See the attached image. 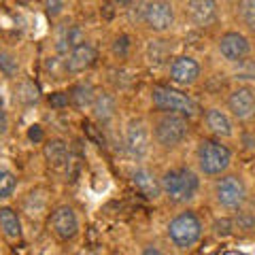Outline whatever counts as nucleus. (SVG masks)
<instances>
[{
	"label": "nucleus",
	"instance_id": "nucleus-1",
	"mask_svg": "<svg viewBox=\"0 0 255 255\" xmlns=\"http://www.w3.org/2000/svg\"><path fill=\"white\" fill-rule=\"evenodd\" d=\"M162 183V194L168 198L170 202H177V204H183V202H189L194 200L198 189H200V179L194 170L185 168H170L164 172V177L159 179Z\"/></svg>",
	"mask_w": 255,
	"mask_h": 255
},
{
	"label": "nucleus",
	"instance_id": "nucleus-2",
	"mask_svg": "<svg viewBox=\"0 0 255 255\" xmlns=\"http://www.w3.org/2000/svg\"><path fill=\"white\" fill-rule=\"evenodd\" d=\"M196 159H198V168L206 177H219L232 164V151L226 145H221V140L204 138L196 149Z\"/></svg>",
	"mask_w": 255,
	"mask_h": 255
},
{
	"label": "nucleus",
	"instance_id": "nucleus-3",
	"mask_svg": "<svg viewBox=\"0 0 255 255\" xmlns=\"http://www.w3.org/2000/svg\"><path fill=\"white\" fill-rule=\"evenodd\" d=\"M151 100H153V107L157 111H162V113H177L183 117H194L200 111L194 98H189L187 94H183L179 90H172L168 85H153Z\"/></svg>",
	"mask_w": 255,
	"mask_h": 255
},
{
	"label": "nucleus",
	"instance_id": "nucleus-4",
	"mask_svg": "<svg viewBox=\"0 0 255 255\" xmlns=\"http://www.w3.org/2000/svg\"><path fill=\"white\" fill-rule=\"evenodd\" d=\"M168 236L174 247L179 249H189L194 247L202 236V221L196 213L185 211L179 213L170 223H168Z\"/></svg>",
	"mask_w": 255,
	"mask_h": 255
},
{
	"label": "nucleus",
	"instance_id": "nucleus-5",
	"mask_svg": "<svg viewBox=\"0 0 255 255\" xmlns=\"http://www.w3.org/2000/svg\"><path fill=\"white\" fill-rule=\"evenodd\" d=\"M189 134V124L187 117L177 115V113H162V117L153 126V136L157 140V145H162L164 149L179 147Z\"/></svg>",
	"mask_w": 255,
	"mask_h": 255
},
{
	"label": "nucleus",
	"instance_id": "nucleus-6",
	"mask_svg": "<svg viewBox=\"0 0 255 255\" xmlns=\"http://www.w3.org/2000/svg\"><path fill=\"white\" fill-rule=\"evenodd\" d=\"M215 198H217V202L223 209L230 211L241 209L247 200V187L243 179L236 177V174H228V177L219 179L217 185H215Z\"/></svg>",
	"mask_w": 255,
	"mask_h": 255
},
{
	"label": "nucleus",
	"instance_id": "nucleus-7",
	"mask_svg": "<svg viewBox=\"0 0 255 255\" xmlns=\"http://www.w3.org/2000/svg\"><path fill=\"white\" fill-rule=\"evenodd\" d=\"M140 17L149 30L166 32L174 23V9L168 0H149V2L142 4Z\"/></svg>",
	"mask_w": 255,
	"mask_h": 255
},
{
	"label": "nucleus",
	"instance_id": "nucleus-8",
	"mask_svg": "<svg viewBox=\"0 0 255 255\" xmlns=\"http://www.w3.org/2000/svg\"><path fill=\"white\" fill-rule=\"evenodd\" d=\"M49 228L60 241H73L79 234V219L73 206L68 204L58 206L49 217Z\"/></svg>",
	"mask_w": 255,
	"mask_h": 255
},
{
	"label": "nucleus",
	"instance_id": "nucleus-9",
	"mask_svg": "<svg viewBox=\"0 0 255 255\" xmlns=\"http://www.w3.org/2000/svg\"><path fill=\"white\" fill-rule=\"evenodd\" d=\"M219 53L226 58L228 62H238L241 64L243 60H247V55L251 53V43L249 38L241 32H226L219 38Z\"/></svg>",
	"mask_w": 255,
	"mask_h": 255
},
{
	"label": "nucleus",
	"instance_id": "nucleus-10",
	"mask_svg": "<svg viewBox=\"0 0 255 255\" xmlns=\"http://www.w3.org/2000/svg\"><path fill=\"white\" fill-rule=\"evenodd\" d=\"M126 151L136 159L149 153V130L140 119H132L126 128Z\"/></svg>",
	"mask_w": 255,
	"mask_h": 255
},
{
	"label": "nucleus",
	"instance_id": "nucleus-11",
	"mask_svg": "<svg viewBox=\"0 0 255 255\" xmlns=\"http://www.w3.org/2000/svg\"><path fill=\"white\" fill-rule=\"evenodd\" d=\"M228 109L236 119L247 122L255 115V92L251 87H236L228 96Z\"/></svg>",
	"mask_w": 255,
	"mask_h": 255
},
{
	"label": "nucleus",
	"instance_id": "nucleus-12",
	"mask_svg": "<svg viewBox=\"0 0 255 255\" xmlns=\"http://www.w3.org/2000/svg\"><path fill=\"white\" fill-rule=\"evenodd\" d=\"M200 77V64L189 55H179L170 64V81L177 85H191Z\"/></svg>",
	"mask_w": 255,
	"mask_h": 255
},
{
	"label": "nucleus",
	"instance_id": "nucleus-13",
	"mask_svg": "<svg viewBox=\"0 0 255 255\" xmlns=\"http://www.w3.org/2000/svg\"><path fill=\"white\" fill-rule=\"evenodd\" d=\"M96 60H98V51H96V47L90 45V43H83V45L75 47V49L66 55V60H64V68H66L68 73H83V70L94 66Z\"/></svg>",
	"mask_w": 255,
	"mask_h": 255
},
{
	"label": "nucleus",
	"instance_id": "nucleus-14",
	"mask_svg": "<svg viewBox=\"0 0 255 255\" xmlns=\"http://www.w3.org/2000/svg\"><path fill=\"white\" fill-rule=\"evenodd\" d=\"M130 181H132V185L136 187L138 194L149 198V200H155V198H159V194H162V183H159L155 174L147 168H136L132 172Z\"/></svg>",
	"mask_w": 255,
	"mask_h": 255
},
{
	"label": "nucleus",
	"instance_id": "nucleus-15",
	"mask_svg": "<svg viewBox=\"0 0 255 255\" xmlns=\"http://www.w3.org/2000/svg\"><path fill=\"white\" fill-rule=\"evenodd\" d=\"M187 13L196 26H209L217 19L215 0H187Z\"/></svg>",
	"mask_w": 255,
	"mask_h": 255
},
{
	"label": "nucleus",
	"instance_id": "nucleus-16",
	"mask_svg": "<svg viewBox=\"0 0 255 255\" xmlns=\"http://www.w3.org/2000/svg\"><path fill=\"white\" fill-rule=\"evenodd\" d=\"M206 128L219 138H228V136H232V132H234L232 119L228 117V113H223L221 109L206 111Z\"/></svg>",
	"mask_w": 255,
	"mask_h": 255
},
{
	"label": "nucleus",
	"instance_id": "nucleus-17",
	"mask_svg": "<svg viewBox=\"0 0 255 255\" xmlns=\"http://www.w3.org/2000/svg\"><path fill=\"white\" fill-rule=\"evenodd\" d=\"M43 153H45V159L49 162V166H51V168H55V170H60V168H64V166H68V159H70L68 145L64 140H60V138L47 140Z\"/></svg>",
	"mask_w": 255,
	"mask_h": 255
},
{
	"label": "nucleus",
	"instance_id": "nucleus-18",
	"mask_svg": "<svg viewBox=\"0 0 255 255\" xmlns=\"http://www.w3.org/2000/svg\"><path fill=\"white\" fill-rule=\"evenodd\" d=\"M92 111H94L96 122H100V124L111 122V119H113V115H115V111H117L115 98H113V96H111L109 92H100V94H96L94 105H92Z\"/></svg>",
	"mask_w": 255,
	"mask_h": 255
},
{
	"label": "nucleus",
	"instance_id": "nucleus-19",
	"mask_svg": "<svg viewBox=\"0 0 255 255\" xmlns=\"http://www.w3.org/2000/svg\"><path fill=\"white\" fill-rule=\"evenodd\" d=\"M0 230H2V234L6 238H11V241L21 238V221L17 217V213L9 209V206L0 209Z\"/></svg>",
	"mask_w": 255,
	"mask_h": 255
},
{
	"label": "nucleus",
	"instance_id": "nucleus-20",
	"mask_svg": "<svg viewBox=\"0 0 255 255\" xmlns=\"http://www.w3.org/2000/svg\"><path fill=\"white\" fill-rule=\"evenodd\" d=\"M94 98H96V92H94V87L90 83H77L73 90H70V102H73L77 109L92 107Z\"/></svg>",
	"mask_w": 255,
	"mask_h": 255
},
{
	"label": "nucleus",
	"instance_id": "nucleus-21",
	"mask_svg": "<svg viewBox=\"0 0 255 255\" xmlns=\"http://www.w3.org/2000/svg\"><path fill=\"white\" fill-rule=\"evenodd\" d=\"M15 98L23 102V105H34V102H38V98H41V90L36 87L34 81H21Z\"/></svg>",
	"mask_w": 255,
	"mask_h": 255
},
{
	"label": "nucleus",
	"instance_id": "nucleus-22",
	"mask_svg": "<svg viewBox=\"0 0 255 255\" xmlns=\"http://www.w3.org/2000/svg\"><path fill=\"white\" fill-rule=\"evenodd\" d=\"M15 187H17V179L9 170H0V200H6L9 196H13Z\"/></svg>",
	"mask_w": 255,
	"mask_h": 255
},
{
	"label": "nucleus",
	"instance_id": "nucleus-23",
	"mask_svg": "<svg viewBox=\"0 0 255 255\" xmlns=\"http://www.w3.org/2000/svg\"><path fill=\"white\" fill-rule=\"evenodd\" d=\"M0 73H2L4 77H15L19 73V62L6 51L0 53Z\"/></svg>",
	"mask_w": 255,
	"mask_h": 255
},
{
	"label": "nucleus",
	"instance_id": "nucleus-24",
	"mask_svg": "<svg viewBox=\"0 0 255 255\" xmlns=\"http://www.w3.org/2000/svg\"><path fill=\"white\" fill-rule=\"evenodd\" d=\"M241 19L251 32H255V0H243L241 2Z\"/></svg>",
	"mask_w": 255,
	"mask_h": 255
},
{
	"label": "nucleus",
	"instance_id": "nucleus-25",
	"mask_svg": "<svg viewBox=\"0 0 255 255\" xmlns=\"http://www.w3.org/2000/svg\"><path fill=\"white\" fill-rule=\"evenodd\" d=\"M128 51H130V36L128 34H119L113 43V53L119 55V58H126Z\"/></svg>",
	"mask_w": 255,
	"mask_h": 255
},
{
	"label": "nucleus",
	"instance_id": "nucleus-26",
	"mask_svg": "<svg viewBox=\"0 0 255 255\" xmlns=\"http://www.w3.org/2000/svg\"><path fill=\"white\" fill-rule=\"evenodd\" d=\"M47 102H49L51 109H64V107H68L70 96L64 94V92H55V94H51L49 98H47Z\"/></svg>",
	"mask_w": 255,
	"mask_h": 255
},
{
	"label": "nucleus",
	"instance_id": "nucleus-27",
	"mask_svg": "<svg viewBox=\"0 0 255 255\" xmlns=\"http://www.w3.org/2000/svg\"><path fill=\"white\" fill-rule=\"evenodd\" d=\"M66 6V0H45V11L49 17H58Z\"/></svg>",
	"mask_w": 255,
	"mask_h": 255
},
{
	"label": "nucleus",
	"instance_id": "nucleus-28",
	"mask_svg": "<svg viewBox=\"0 0 255 255\" xmlns=\"http://www.w3.org/2000/svg\"><path fill=\"white\" fill-rule=\"evenodd\" d=\"M238 217H241V219H236V223H238V228H243V230H249L255 223V219L251 217V215H247V213H241Z\"/></svg>",
	"mask_w": 255,
	"mask_h": 255
},
{
	"label": "nucleus",
	"instance_id": "nucleus-29",
	"mask_svg": "<svg viewBox=\"0 0 255 255\" xmlns=\"http://www.w3.org/2000/svg\"><path fill=\"white\" fill-rule=\"evenodd\" d=\"M28 138H30V140H41V138H43L41 126H32L30 130H28Z\"/></svg>",
	"mask_w": 255,
	"mask_h": 255
},
{
	"label": "nucleus",
	"instance_id": "nucleus-30",
	"mask_svg": "<svg viewBox=\"0 0 255 255\" xmlns=\"http://www.w3.org/2000/svg\"><path fill=\"white\" fill-rule=\"evenodd\" d=\"M6 128H9V119H6L4 109H2V105H0V134H4Z\"/></svg>",
	"mask_w": 255,
	"mask_h": 255
},
{
	"label": "nucleus",
	"instance_id": "nucleus-31",
	"mask_svg": "<svg viewBox=\"0 0 255 255\" xmlns=\"http://www.w3.org/2000/svg\"><path fill=\"white\" fill-rule=\"evenodd\" d=\"M142 255H159V251L155 249V247H147L145 253H142Z\"/></svg>",
	"mask_w": 255,
	"mask_h": 255
},
{
	"label": "nucleus",
	"instance_id": "nucleus-32",
	"mask_svg": "<svg viewBox=\"0 0 255 255\" xmlns=\"http://www.w3.org/2000/svg\"><path fill=\"white\" fill-rule=\"evenodd\" d=\"M105 15H107V17H113V9H111V2L105 4Z\"/></svg>",
	"mask_w": 255,
	"mask_h": 255
},
{
	"label": "nucleus",
	"instance_id": "nucleus-33",
	"mask_svg": "<svg viewBox=\"0 0 255 255\" xmlns=\"http://www.w3.org/2000/svg\"><path fill=\"white\" fill-rule=\"evenodd\" d=\"M117 4H130V0H115Z\"/></svg>",
	"mask_w": 255,
	"mask_h": 255
},
{
	"label": "nucleus",
	"instance_id": "nucleus-34",
	"mask_svg": "<svg viewBox=\"0 0 255 255\" xmlns=\"http://www.w3.org/2000/svg\"><path fill=\"white\" fill-rule=\"evenodd\" d=\"M83 255H96V253H83Z\"/></svg>",
	"mask_w": 255,
	"mask_h": 255
},
{
	"label": "nucleus",
	"instance_id": "nucleus-35",
	"mask_svg": "<svg viewBox=\"0 0 255 255\" xmlns=\"http://www.w3.org/2000/svg\"><path fill=\"white\" fill-rule=\"evenodd\" d=\"M113 255H119V253H113Z\"/></svg>",
	"mask_w": 255,
	"mask_h": 255
}]
</instances>
